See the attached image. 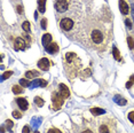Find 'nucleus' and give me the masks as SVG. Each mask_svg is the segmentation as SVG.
<instances>
[{
  "label": "nucleus",
  "mask_w": 134,
  "mask_h": 133,
  "mask_svg": "<svg viewBox=\"0 0 134 133\" xmlns=\"http://www.w3.org/2000/svg\"><path fill=\"white\" fill-rule=\"evenodd\" d=\"M52 101H53L54 109H60L61 106L63 104V96L60 93H53L52 95Z\"/></svg>",
  "instance_id": "obj_1"
},
{
  "label": "nucleus",
  "mask_w": 134,
  "mask_h": 133,
  "mask_svg": "<svg viewBox=\"0 0 134 133\" xmlns=\"http://www.w3.org/2000/svg\"><path fill=\"white\" fill-rule=\"evenodd\" d=\"M69 7V4L66 0H56L55 1V9L59 12V13H64L66 12Z\"/></svg>",
  "instance_id": "obj_2"
},
{
  "label": "nucleus",
  "mask_w": 134,
  "mask_h": 133,
  "mask_svg": "<svg viewBox=\"0 0 134 133\" xmlns=\"http://www.w3.org/2000/svg\"><path fill=\"white\" fill-rule=\"evenodd\" d=\"M60 26L62 30H65V31H69V30L72 29L74 26V21L70 20V19H63L60 23Z\"/></svg>",
  "instance_id": "obj_3"
},
{
  "label": "nucleus",
  "mask_w": 134,
  "mask_h": 133,
  "mask_svg": "<svg viewBox=\"0 0 134 133\" xmlns=\"http://www.w3.org/2000/svg\"><path fill=\"white\" fill-rule=\"evenodd\" d=\"M92 39H93V41H94L95 44L102 43V40H103V35H102V32L100 31V30H97V29H94L93 31H92Z\"/></svg>",
  "instance_id": "obj_4"
},
{
  "label": "nucleus",
  "mask_w": 134,
  "mask_h": 133,
  "mask_svg": "<svg viewBox=\"0 0 134 133\" xmlns=\"http://www.w3.org/2000/svg\"><path fill=\"white\" fill-rule=\"evenodd\" d=\"M38 66L41 69V70L47 71L48 69H49V61H48V59H46V57H42L41 60H39Z\"/></svg>",
  "instance_id": "obj_5"
},
{
  "label": "nucleus",
  "mask_w": 134,
  "mask_h": 133,
  "mask_svg": "<svg viewBox=\"0 0 134 133\" xmlns=\"http://www.w3.org/2000/svg\"><path fill=\"white\" fill-rule=\"evenodd\" d=\"M16 102H17V106L20 107L21 110H26L29 108V102H28V100H26V99L19 98L16 100Z\"/></svg>",
  "instance_id": "obj_6"
},
{
  "label": "nucleus",
  "mask_w": 134,
  "mask_h": 133,
  "mask_svg": "<svg viewBox=\"0 0 134 133\" xmlns=\"http://www.w3.org/2000/svg\"><path fill=\"white\" fill-rule=\"evenodd\" d=\"M14 47H15V49L22 51L25 48V41H24L22 38H16L14 41Z\"/></svg>",
  "instance_id": "obj_7"
},
{
  "label": "nucleus",
  "mask_w": 134,
  "mask_h": 133,
  "mask_svg": "<svg viewBox=\"0 0 134 133\" xmlns=\"http://www.w3.org/2000/svg\"><path fill=\"white\" fill-rule=\"evenodd\" d=\"M46 51H47V53H49V54H55L59 52V45L56 43H51L48 46H46Z\"/></svg>",
  "instance_id": "obj_8"
},
{
  "label": "nucleus",
  "mask_w": 134,
  "mask_h": 133,
  "mask_svg": "<svg viewBox=\"0 0 134 133\" xmlns=\"http://www.w3.org/2000/svg\"><path fill=\"white\" fill-rule=\"evenodd\" d=\"M60 94L63 96V99H66V98H69V95H70V92H69V90H68V87H66L64 84H60Z\"/></svg>",
  "instance_id": "obj_9"
},
{
  "label": "nucleus",
  "mask_w": 134,
  "mask_h": 133,
  "mask_svg": "<svg viewBox=\"0 0 134 133\" xmlns=\"http://www.w3.org/2000/svg\"><path fill=\"white\" fill-rule=\"evenodd\" d=\"M119 8H120L121 14H129V5L124 0H120L119 1Z\"/></svg>",
  "instance_id": "obj_10"
},
{
  "label": "nucleus",
  "mask_w": 134,
  "mask_h": 133,
  "mask_svg": "<svg viewBox=\"0 0 134 133\" xmlns=\"http://www.w3.org/2000/svg\"><path fill=\"white\" fill-rule=\"evenodd\" d=\"M41 43L42 45H44L45 47L48 46L51 43H52V36L49 35V33H46V35L42 36V39H41Z\"/></svg>",
  "instance_id": "obj_11"
},
{
  "label": "nucleus",
  "mask_w": 134,
  "mask_h": 133,
  "mask_svg": "<svg viewBox=\"0 0 134 133\" xmlns=\"http://www.w3.org/2000/svg\"><path fill=\"white\" fill-rule=\"evenodd\" d=\"M38 9L40 13H45V9H46V0H38Z\"/></svg>",
  "instance_id": "obj_12"
},
{
  "label": "nucleus",
  "mask_w": 134,
  "mask_h": 133,
  "mask_svg": "<svg viewBox=\"0 0 134 133\" xmlns=\"http://www.w3.org/2000/svg\"><path fill=\"white\" fill-rule=\"evenodd\" d=\"M91 113H92L94 116H99V115H103L105 111L103 109H100V108H92V109H91Z\"/></svg>",
  "instance_id": "obj_13"
},
{
  "label": "nucleus",
  "mask_w": 134,
  "mask_h": 133,
  "mask_svg": "<svg viewBox=\"0 0 134 133\" xmlns=\"http://www.w3.org/2000/svg\"><path fill=\"white\" fill-rule=\"evenodd\" d=\"M37 76H39V72L36 71V70L28 71V72L25 74V77L28 78V79H30V78H35V77H37Z\"/></svg>",
  "instance_id": "obj_14"
},
{
  "label": "nucleus",
  "mask_w": 134,
  "mask_h": 133,
  "mask_svg": "<svg viewBox=\"0 0 134 133\" xmlns=\"http://www.w3.org/2000/svg\"><path fill=\"white\" fill-rule=\"evenodd\" d=\"M33 85L35 86H41V87H45L47 85V81H45V80H42V79H38V80H36L35 83H33Z\"/></svg>",
  "instance_id": "obj_15"
},
{
  "label": "nucleus",
  "mask_w": 134,
  "mask_h": 133,
  "mask_svg": "<svg viewBox=\"0 0 134 133\" xmlns=\"http://www.w3.org/2000/svg\"><path fill=\"white\" fill-rule=\"evenodd\" d=\"M35 103L38 106V107H42V106H44V100H42L41 98H39V96H36L35 98Z\"/></svg>",
  "instance_id": "obj_16"
},
{
  "label": "nucleus",
  "mask_w": 134,
  "mask_h": 133,
  "mask_svg": "<svg viewBox=\"0 0 134 133\" xmlns=\"http://www.w3.org/2000/svg\"><path fill=\"white\" fill-rule=\"evenodd\" d=\"M12 90H13V92L15 93V94H20V93H22V91H23L22 87H20L19 85H14Z\"/></svg>",
  "instance_id": "obj_17"
},
{
  "label": "nucleus",
  "mask_w": 134,
  "mask_h": 133,
  "mask_svg": "<svg viewBox=\"0 0 134 133\" xmlns=\"http://www.w3.org/2000/svg\"><path fill=\"white\" fill-rule=\"evenodd\" d=\"M114 56H115L116 60H118V61L120 60V54H119V52H118L117 47H114Z\"/></svg>",
  "instance_id": "obj_18"
},
{
  "label": "nucleus",
  "mask_w": 134,
  "mask_h": 133,
  "mask_svg": "<svg viewBox=\"0 0 134 133\" xmlns=\"http://www.w3.org/2000/svg\"><path fill=\"white\" fill-rule=\"evenodd\" d=\"M20 84H21L22 86H24V87L30 86V81L28 80V78H26V79H21V80H20Z\"/></svg>",
  "instance_id": "obj_19"
},
{
  "label": "nucleus",
  "mask_w": 134,
  "mask_h": 133,
  "mask_svg": "<svg viewBox=\"0 0 134 133\" xmlns=\"http://www.w3.org/2000/svg\"><path fill=\"white\" fill-rule=\"evenodd\" d=\"M127 43H129V46H130L131 49H134V40H133V38H131V37L127 38Z\"/></svg>",
  "instance_id": "obj_20"
},
{
  "label": "nucleus",
  "mask_w": 134,
  "mask_h": 133,
  "mask_svg": "<svg viewBox=\"0 0 134 133\" xmlns=\"http://www.w3.org/2000/svg\"><path fill=\"white\" fill-rule=\"evenodd\" d=\"M22 28H23V30H25V31H29L30 30V23L28 22V21H25V22L22 24Z\"/></svg>",
  "instance_id": "obj_21"
},
{
  "label": "nucleus",
  "mask_w": 134,
  "mask_h": 133,
  "mask_svg": "<svg viewBox=\"0 0 134 133\" xmlns=\"http://www.w3.org/2000/svg\"><path fill=\"white\" fill-rule=\"evenodd\" d=\"M12 75H13V71H7L5 72L4 75H2V79H7V78H9Z\"/></svg>",
  "instance_id": "obj_22"
},
{
  "label": "nucleus",
  "mask_w": 134,
  "mask_h": 133,
  "mask_svg": "<svg viewBox=\"0 0 134 133\" xmlns=\"http://www.w3.org/2000/svg\"><path fill=\"white\" fill-rule=\"evenodd\" d=\"M13 116L15 117V118H21V117H22V115H21L20 111L15 110V111H13Z\"/></svg>",
  "instance_id": "obj_23"
},
{
  "label": "nucleus",
  "mask_w": 134,
  "mask_h": 133,
  "mask_svg": "<svg viewBox=\"0 0 134 133\" xmlns=\"http://www.w3.org/2000/svg\"><path fill=\"white\" fill-rule=\"evenodd\" d=\"M129 119L134 124V111H131V113L129 114Z\"/></svg>",
  "instance_id": "obj_24"
},
{
  "label": "nucleus",
  "mask_w": 134,
  "mask_h": 133,
  "mask_svg": "<svg viewBox=\"0 0 134 133\" xmlns=\"http://www.w3.org/2000/svg\"><path fill=\"white\" fill-rule=\"evenodd\" d=\"M133 83H134V76H132V78H131V80L129 81V83H126V87H127V88H130V87L132 86Z\"/></svg>",
  "instance_id": "obj_25"
},
{
  "label": "nucleus",
  "mask_w": 134,
  "mask_h": 133,
  "mask_svg": "<svg viewBox=\"0 0 134 133\" xmlns=\"http://www.w3.org/2000/svg\"><path fill=\"white\" fill-rule=\"evenodd\" d=\"M41 26H42V29H46V26H47V20L46 19L41 20Z\"/></svg>",
  "instance_id": "obj_26"
},
{
  "label": "nucleus",
  "mask_w": 134,
  "mask_h": 133,
  "mask_svg": "<svg viewBox=\"0 0 134 133\" xmlns=\"http://www.w3.org/2000/svg\"><path fill=\"white\" fill-rule=\"evenodd\" d=\"M48 133H62L60 131V130H57V129H51L49 131H48Z\"/></svg>",
  "instance_id": "obj_27"
},
{
  "label": "nucleus",
  "mask_w": 134,
  "mask_h": 133,
  "mask_svg": "<svg viewBox=\"0 0 134 133\" xmlns=\"http://www.w3.org/2000/svg\"><path fill=\"white\" fill-rule=\"evenodd\" d=\"M105 131H108V128H107L105 125H102V126H100V132H105Z\"/></svg>",
  "instance_id": "obj_28"
},
{
  "label": "nucleus",
  "mask_w": 134,
  "mask_h": 133,
  "mask_svg": "<svg viewBox=\"0 0 134 133\" xmlns=\"http://www.w3.org/2000/svg\"><path fill=\"white\" fill-rule=\"evenodd\" d=\"M22 133H30V128H29V126H24V128H23V132Z\"/></svg>",
  "instance_id": "obj_29"
},
{
  "label": "nucleus",
  "mask_w": 134,
  "mask_h": 133,
  "mask_svg": "<svg viewBox=\"0 0 134 133\" xmlns=\"http://www.w3.org/2000/svg\"><path fill=\"white\" fill-rule=\"evenodd\" d=\"M119 99V98H118ZM125 103H126V100H124V99H119V104L120 106H124Z\"/></svg>",
  "instance_id": "obj_30"
},
{
  "label": "nucleus",
  "mask_w": 134,
  "mask_h": 133,
  "mask_svg": "<svg viewBox=\"0 0 134 133\" xmlns=\"http://www.w3.org/2000/svg\"><path fill=\"white\" fill-rule=\"evenodd\" d=\"M6 124H7L8 128H12V126H13V123H12V120H7V123H6Z\"/></svg>",
  "instance_id": "obj_31"
},
{
  "label": "nucleus",
  "mask_w": 134,
  "mask_h": 133,
  "mask_svg": "<svg viewBox=\"0 0 134 133\" xmlns=\"http://www.w3.org/2000/svg\"><path fill=\"white\" fill-rule=\"evenodd\" d=\"M22 10H23V9H22V7H21V6H20V7H19V13H20V14H22V13H23Z\"/></svg>",
  "instance_id": "obj_32"
},
{
  "label": "nucleus",
  "mask_w": 134,
  "mask_h": 133,
  "mask_svg": "<svg viewBox=\"0 0 134 133\" xmlns=\"http://www.w3.org/2000/svg\"><path fill=\"white\" fill-rule=\"evenodd\" d=\"M83 133H93L92 131H90V130H86V131H84Z\"/></svg>",
  "instance_id": "obj_33"
},
{
  "label": "nucleus",
  "mask_w": 134,
  "mask_h": 133,
  "mask_svg": "<svg viewBox=\"0 0 134 133\" xmlns=\"http://www.w3.org/2000/svg\"><path fill=\"white\" fill-rule=\"evenodd\" d=\"M102 133H109V132H108V131H105V132H102Z\"/></svg>",
  "instance_id": "obj_34"
},
{
  "label": "nucleus",
  "mask_w": 134,
  "mask_h": 133,
  "mask_svg": "<svg viewBox=\"0 0 134 133\" xmlns=\"http://www.w3.org/2000/svg\"><path fill=\"white\" fill-rule=\"evenodd\" d=\"M35 133H39V132H35Z\"/></svg>",
  "instance_id": "obj_35"
}]
</instances>
